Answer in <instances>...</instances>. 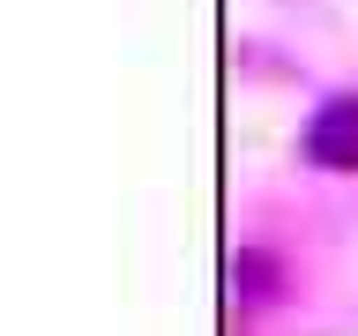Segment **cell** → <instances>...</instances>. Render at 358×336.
<instances>
[{"label":"cell","instance_id":"obj_1","mask_svg":"<svg viewBox=\"0 0 358 336\" xmlns=\"http://www.w3.org/2000/svg\"><path fill=\"white\" fill-rule=\"evenodd\" d=\"M306 157H313V164H329V172H358V97H336V105L313 112Z\"/></svg>","mask_w":358,"mask_h":336}]
</instances>
